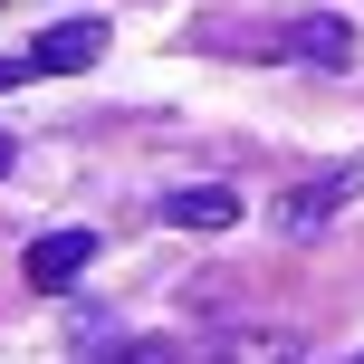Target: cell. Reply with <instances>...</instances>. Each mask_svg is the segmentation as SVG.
<instances>
[{"label":"cell","instance_id":"8992f818","mask_svg":"<svg viewBox=\"0 0 364 364\" xmlns=\"http://www.w3.org/2000/svg\"><path fill=\"white\" fill-rule=\"evenodd\" d=\"M19 77H38V68H29V58H0V96H10Z\"/></svg>","mask_w":364,"mask_h":364},{"label":"cell","instance_id":"3957f363","mask_svg":"<svg viewBox=\"0 0 364 364\" xmlns=\"http://www.w3.org/2000/svg\"><path fill=\"white\" fill-rule=\"evenodd\" d=\"M278 58H307V68H346V58H355V29H346V19H326V10H316V19H288V29H278Z\"/></svg>","mask_w":364,"mask_h":364},{"label":"cell","instance_id":"52a82bcc","mask_svg":"<svg viewBox=\"0 0 364 364\" xmlns=\"http://www.w3.org/2000/svg\"><path fill=\"white\" fill-rule=\"evenodd\" d=\"M10 164H19V144H10V134H0V173H10Z\"/></svg>","mask_w":364,"mask_h":364},{"label":"cell","instance_id":"6da1fadb","mask_svg":"<svg viewBox=\"0 0 364 364\" xmlns=\"http://www.w3.org/2000/svg\"><path fill=\"white\" fill-rule=\"evenodd\" d=\"M96 58H106V19H58V29H38L29 68L38 77H77V68H96Z\"/></svg>","mask_w":364,"mask_h":364},{"label":"cell","instance_id":"5b68a950","mask_svg":"<svg viewBox=\"0 0 364 364\" xmlns=\"http://www.w3.org/2000/svg\"><path fill=\"white\" fill-rule=\"evenodd\" d=\"M164 220H173V230H230L240 192H230V182H182V192L164 201Z\"/></svg>","mask_w":364,"mask_h":364},{"label":"cell","instance_id":"277c9868","mask_svg":"<svg viewBox=\"0 0 364 364\" xmlns=\"http://www.w3.org/2000/svg\"><path fill=\"white\" fill-rule=\"evenodd\" d=\"M336 201H355V164H346V173H326V182H307V192H288V201H278V230H288V240L326 230Z\"/></svg>","mask_w":364,"mask_h":364},{"label":"cell","instance_id":"7a4b0ae2","mask_svg":"<svg viewBox=\"0 0 364 364\" xmlns=\"http://www.w3.org/2000/svg\"><path fill=\"white\" fill-rule=\"evenodd\" d=\"M87 259H96V230H48V240H29V288H77Z\"/></svg>","mask_w":364,"mask_h":364}]
</instances>
